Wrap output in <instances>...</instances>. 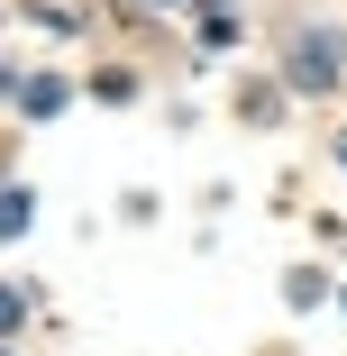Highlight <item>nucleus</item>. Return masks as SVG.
<instances>
[{
  "mask_svg": "<svg viewBox=\"0 0 347 356\" xmlns=\"http://www.w3.org/2000/svg\"><path fill=\"white\" fill-rule=\"evenodd\" d=\"M293 83H302V92L338 83V37H302V46H293Z\"/></svg>",
  "mask_w": 347,
  "mask_h": 356,
  "instance_id": "nucleus-1",
  "label": "nucleus"
},
{
  "mask_svg": "<svg viewBox=\"0 0 347 356\" xmlns=\"http://www.w3.org/2000/svg\"><path fill=\"white\" fill-rule=\"evenodd\" d=\"M10 229H28V192H19V183H0V238H10Z\"/></svg>",
  "mask_w": 347,
  "mask_h": 356,
  "instance_id": "nucleus-2",
  "label": "nucleus"
}]
</instances>
